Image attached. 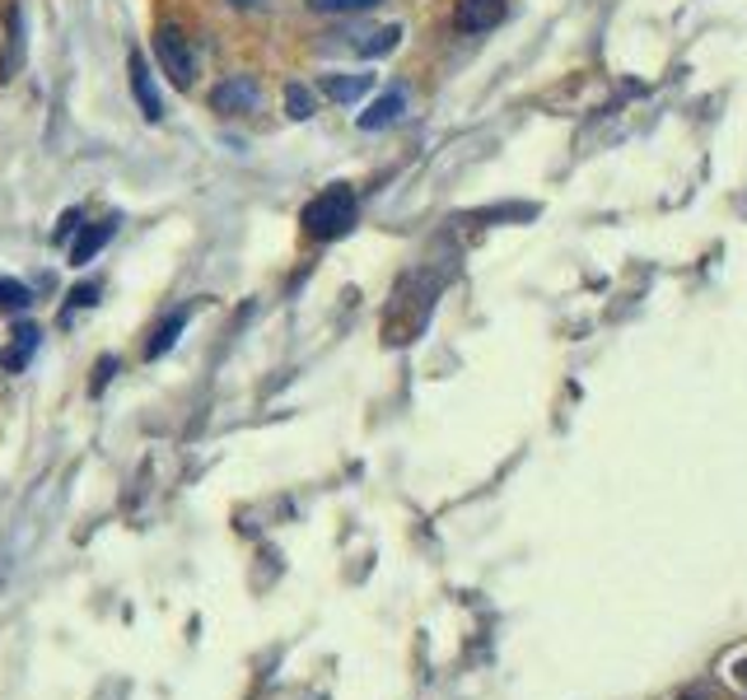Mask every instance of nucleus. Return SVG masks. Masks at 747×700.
Masks as SVG:
<instances>
[{"instance_id": "obj_1", "label": "nucleus", "mask_w": 747, "mask_h": 700, "mask_svg": "<svg viewBox=\"0 0 747 700\" xmlns=\"http://www.w3.org/2000/svg\"><path fill=\"white\" fill-rule=\"evenodd\" d=\"M355 215H360V201H355V192L346 182H332V187H322V192L308 201L304 206V233L308 239H322V243H332V239H346V233L355 229Z\"/></svg>"}, {"instance_id": "obj_2", "label": "nucleus", "mask_w": 747, "mask_h": 700, "mask_svg": "<svg viewBox=\"0 0 747 700\" xmlns=\"http://www.w3.org/2000/svg\"><path fill=\"white\" fill-rule=\"evenodd\" d=\"M154 56H160V71L168 75V85H174V89H192L197 85L192 42H187L178 28H160V34H154Z\"/></svg>"}, {"instance_id": "obj_3", "label": "nucleus", "mask_w": 747, "mask_h": 700, "mask_svg": "<svg viewBox=\"0 0 747 700\" xmlns=\"http://www.w3.org/2000/svg\"><path fill=\"white\" fill-rule=\"evenodd\" d=\"M253 103H257V80H248V75H229V80H220L211 89V107L225 117H239Z\"/></svg>"}, {"instance_id": "obj_4", "label": "nucleus", "mask_w": 747, "mask_h": 700, "mask_svg": "<svg viewBox=\"0 0 747 700\" xmlns=\"http://www.w3.org/2000/svg\"><path fill=\"white\" fill-rule=\"evenodd\" d=\"M127 75H131V93L140 103V117H145V122H164V99H160V89H154V75H150V66H145V56H140V52H131Z\"/></svg>"}, {"instance_id": "obj_5", "label": "nucleus", "mask_w": 747, "mask_h": 700, "mask_svg": "<svg viewBox=\"0 0 747 700\" xmlns=\"http://www.w3.org/2000/svg\"><path fill=\"white\" fill-rule=\"evenodd\" d=\"M505 20V0H458L454 5V28L458 34H486Z\"/></svg>"}, {"instance_id": "obj_6", "label": "nucleus", "mask_w": 747, "mask_h": 700, "mask_svg": "<svg viewBox=\"0 0 747 700\" xmlns=\"http://www.w3.org/2000/svg\"><path fill=\"white\" fill-rule=\"evenodd\" d=\"M113 233H117V220H113V215H107V220H99V225H85L80 239L71 243V267H89V262L107 247V239H113Z\"/></svg>"}, {"instance_id": "obj_7", "label": "nucleus", "mask_w": 747, "mask_h": 700, "mask_svg": "<svg viewBox=\"0 0 747 700\" xmlns=\"http://www.w3.org/2000/svg\"><path fill=\"white\" fill-rule=\"evenodd\" d=\"M407 113V93L402 89H388V93H379L365 113H360V131H383V127H393V122Z\"/></svg>"}, {"instance_id": "obj_8", "label": "nucleus", "mask_w": 747, "mask_h": 700, "mask_svg": "<svg viewBox=\"0 0 747 700\" xmlns=\"http://www.w3.org/2000/svg\"><path fill=\"white\" fill-rule=\"evenodd\" d=\"M374 89V75H322V99L332 103H355Z\"/></svg>"}, {"instance_id": "obj_9", "label": "nucleus", "mask_w": 747, "mask_h": 700, "mask_svg": "<svg viewBox=\"0 0 747 700\" xmlns=\"http://www.w3.org/2000/svg\"><path fill=\"white\" fill-rule=\"evenodd\" d=\"M34 351H38V327H34V322H24L20 332H14V341H10V346L0 351V369L20 373L28 360H34Z\"/></svg>"}, {"instance_id": "obj_10", "label": "nucleus", "mask_w": 747, "mask_h": 700, "mask_svg": "<svg viewBox=\"0 0 747 700\" xmlns=\"http://www.w3.org/2000/svg\"><path fill=\"white\" fill-rule=\"evenodd\" d=\"M182 327H187V308H178L174 318H164L160 327H154V336L145 341V360H160V355L182 336Z\"/></svg>"}, {"instance_id": "obj_11", "label": "nucleus", "mask_w": 747, "mask_h": 700, "mask_svg": "<svg viewBox=\"0 0 747 700\" xmlns=\"http://www.w3.org/2000/svg\"><path fill=\"white\" fill-rule=\"evenodd\" d=\"M397 42H402V24H383V28H374V34L355 38V52L360 56H388Z\"/></svg>"}, {"instance_id": "obj_12", "label": "nucleus", "mask_w": 747, "mask_h": 700, "mask_svg": "<svg viewBox=\"0 0 747 700\" xmlns=\"http://www.w3.org/2000/svg\"><path fill=\"white\" fill-rule=\"evenodd\" d=\"M28 304H34V290L14 276H0V314H24Z\"/></svg>"}, {"instance_id": "obj_13", "label": "nucleus", "mask_w": 747, "mask_h": 700, "mask_svg": "<svg viewBox=\"0 0 747 700\" xmlns=\"http://www.w3.org/2000/svg\"><path fill=\"white\" fill-rule=\"evenodd\" d=\"M10 42H5V61H0V80H10V75H14V66H20V52H24V38H20V10H10Z\"/></svg>"}, {"instance_id": "obj_14", "label": "nucleus", "mask_w": 747, "mask_h": 700, "mask_svg": "<svg viewBox=\"0 0 747 700\" xmlns=\"http://www.w3.org/2000/svg\"><path fill=\"white\" fill-rule=\"evenodd\" d=\"M286 113L294 122H308L314 117V93H308L304 85H286Z\"/></svg>"}, {"instance_id": "obj_15", "label": "nucleus", "mask_w": 747, "mask_h": 700, "mask_svg": "<svg viewBox=\"0 0 747 700\" xmlns=\"http://www.w3.org/2000/svg\"><path fill=\"white\" fill-rule=\"evenodd\" d=\"M318 14H360V10H374L379 0H308Z\"/></svg>"}, {"instance_id": "obj_16", "label": "nucleus", "mask_w": 747, "mask_h": 700, "mask_svg": "<svg viewBox=\"0 0 747 700\" xmlns=\"http://www.w3.org/2000/svg\"><path fill=\"white\" fill-rule=\"evenodd\" d=\"M99 304V285H93V280H80V285L71 290V308H93Z\"/></svg>"}, {"instance_id": "obj_17", "label": "nucleus", "mask_w": 747, "mask_h": 700, "mask_svg": "<svg viewBox=\"0 0 747 700\" xmlns=\"http://www.w3.org/2000/svg\"><path fill=\"white\" fill-rule=\"evenodd\" d=\"M117 369V360H113V355H107V360L99 365V369H93V383H89V393H103V387H107V373H113Z\"/></svg>"}, {"instance_id": "obj_18", "label": "nucleus", "mask_w": 747, "mask_h": 700, "mask_svg": "<svg viewBox=\"0 0 747 700\" xmlns=\"http://www.w3.org/2000/svg\"><path fill=\"white\" fill-rule=\"evenodd\" d=\"M75 220H80V211H66V215H61V225H56V243H61V239H71V233H75Z\"/></svg>"}, {"instance_id": "obj_19", "label": "nucleus", "mask_w": 747, "mask_h": 700, "mask_svg": "<svg viewBox=\"0 0 747 700\" xmlns=\"http://www.w3.org/2000/svg\"><path fill=\"white\" fill-rule=\"evenodd\" d=\"M734 682H738V691L747 696V659H738V663H734Z\"/></svg>"}, {"instance_id": "obj_20", "label": "nucleus", "mask_w": 747, "mask_h": 700, "mask_svg": "<svg viewBox=\"0 0 747 700\" xmlns=\"http://www.w3.org/2000/svg\"><path fill=\"white\" fill-rule=\"evenodd\" d=\"M678 700H714V696H710V691H706V687H692V691H682V696H678Z\"/></svg>"}, {"instance_id": "obj_21", "label": "nucleus", "mask_w": 747, "mask_h": 700, "mask_svg": "<svg viewBox=\"0 0 747 700\" xmlns=\"http://www.w3.org/2000/svg\"><path fill=\"white\" fill-rule=\"evenodd\" d=\"M233 5H239V10H262L267 0H233Z\"/></svg>"}]
</instances>
